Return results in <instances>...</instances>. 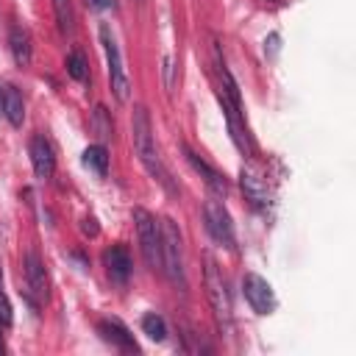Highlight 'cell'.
I'll list each match as a JSON object with an SVG mask.
<instances>
[{
    "mask_svg": "<svg viewBox=\"0 0 356 356\" xmlns=\"http://www.w3.org/2000/svg\"><path fill=\"white\" fill-rule=\"evenodd\" d=\"M0 278H3V270H0Z\"/></svg>",
    "mask_w": 356,
    "mask_h": 356,
    "instance_id": "obj_26",
    "label": "cell"
},
{
    "mask_svg": "<svg viewBox=\"0 0 356 356\" xmlns=\"http://www.w3.org/2000/svg\"><path fill=\"white\" fill-rule=\"evenodd\" d=\"M0 114H3V86H0Z\"/></svg>",
    "mask_w": 356,
    "mask_h": 356,
    "instance_id": "obj_25",
    "label": "cell"
},
{
    "mask_svg": "<svg viewBox=\"0 0 356 356\" xmlns=\"http://www.w3.org/2000/svg\"><path fill=\"white\" fill-rule=\"evenodd\" d=\"M206 295H209V303H211L217 320L228 323L231 320V298H228L225 281H222L214 259H206Z\"/></svg>",
    "mask_w": 356,
    "mask_h": 356,
    "instance_id": "obj_5",
    "label": "cell"
},
{
    "mask_svg": "<svg viewBox=\"0 0 356 356\" xmlns=\"http://www.w3.org/2000/svg\"><path fill=\"white\" fill-rule=\"evenodd\" d=\"M239 181H242V189H245V195L250 197L253 206H270V186H267V178L261 175V170L242 167Z\"/></svg>",
    "mask_w": 356,
    "mask_h": 356,
    "instance_id": "obj_9",
    "label": "cell"
},
{
    "mask_svg": "<svg viewBox=\"0 0 356 356\" xmlns=\"http://www.w3.org/2000/svg\"><path fill=\"white\" fill-rule=\"evenodd\" d=\"M95 128H97V136H100V139H108L111 131H114V125H111V120H108V114H106L103 106L95 108Z\"/></svg>",
    "mask_w": 356,
    "mask_h": 356,
    "instance_id": "obj_20",
    "label": "cell"
},
{
    "mask_svg": "<svg viewBox=\"0 0 356 356\" xmlns=\"http://www.w3.org/2000/svg\"><path fill=\"white\" fill-rule=\"evenodd\" d=\"M100 42H103V50H106V61H108V81H111V89H114V97L120 103H128L131 97V83H128V75L122 70V58H120V47L108 31V25H100Z\"/></svg>",
    "mask_w": 356,
    "mask_h": 356,
    "instance_id": "obj_4",
    "label": "cell"
},
{
    "mask_svg": "<svg viewBox=\"0 0 356 356\" xmlns=\"http://www.w3.org/2000/svg\"><path fill=\"white\" fill-rule=\"evenodd\" d=\"M103 264H106L111 281H117V284H125L128 281V275H131V256H128V250L122 245L108 248L103 253Z\"/></svg>",
    "mask_w": 356,
    "mask_h": 356,
    "instance_id": "obj_11",
    "label": "cell"
},
{
    "mask_svg": "<svg viewBox=\"0 0 356 356\" xmlns=\"http://www.w3.org/2000/svg\"><path fill=\"white\" fill-rule=\"evenodd\" d=\"M11 325V303L8 298L0 292V328H8Z\"/></svg>",
    "mask_w": 356,
    "mask_h": 356,
    "instance_id": "obj_21",
    "label": "cell"
},
{
    "mask_svg": "<svg viewBox=\"0 0 356 356\" xmlns=\"http://www.w3.org/2000/svg\"><path fill=\"white\" fill-rule=\"evenodd\" d=\"M161 228V270L170 275V281L175 286H186V278H184V250H181V234L175 228V222L170 217H164L159 222Z\"/></svg>",
    "mask_w": 356,
    "mask_h": 356,
    "instance_id": "obj_2",
    "label": "cell"
},
{
    "mask_svg": "<svg viewBox=\"0 0 356 356\" xmlns=\"http://www.w3.org/2000/svg\"><path fill=\"white\" fill-rule=\"evenodd\" d=\"M67 72H70V78H75V81H86L89 67H86V58H83L81 50H72V53L67 56Z\"/></svg>",
    "mask_w": 356,
    "mask_h": 356,
    "instance_id": "obj_19",
    "label": "cell"
},
{
    "mask_svg": "<svg viewBox=\"0 0 356 356\" xmlns=\"http://www.w3.org/2000/svg\"><path fill=\"white\" fill-rule=\"evenodd\" d=\"M28 153H31V164H33V172L39 178H50L53 170H56V156H53V147L44 136H33L31 145H28Z\"/></svg>",
    "mask_w": 356,
    "mask_h": 356,
    "instance_id": "obj_10",
    "label": "cell"
},
{
    "mask_svg": "<svg viewBox=\"0 0 356 356\" xmlns=\"http://www.w3.org/2000/svg\"><path fill=\"white\" fill-rule=\"evenodd\" d=\"M97 331H100V337L106 339V342H111V345H117L120 350H139L136 348V342H134V337L128 334V328L120 323V320H100L97 323Z\"/></svg>",
    "mask_w": 356,
    "mask_h": 356,
    "instance_id": "obj_12",
    "label": "cell"
},
{
    "mask_svg": "<svg viewBox=\"0 0 356 356\" xmlns=\"http://www.w3.org/2000/svg\"><path fill=\"white\" fill-rule=\"evenodd\" d=\"M242 292H245V300L250 303V309L256 314H270L275 309V298H273V286L256 275V273H245L242 278Z\"/></svg>",
    "mask_w": 356,
    "mask_h": 356,
    "instance_id": "obj_7",
    "label": "cell"
},
{
    "mask_svg": "<svg viewBox=\"0 0 356 356\" xmlns=\"http://www.w3.org/2000/svg\"><path fill=\"white\" fill-rule=\"evenodd\" d=\"M8 42H11V56H14V61H17L19 67H28V64H31V36H28V31L19 28V25H14Z\"/></svg>",
    "mask_w": 356,
    "mask_h": 356,
    "instance_id": "obj_13",
    "label": "cell"
},
{
    "mask_svg": "<svg viewBox=\"0 0 356 356\" xmlns=\"http://www.w3.org/2000/svg\"><path fill=\"white\" fill-rule=\"evenodd\" d=\"M131 134H134V150L142 161V167L170 189V178H167V170L159 159V150H156V142H153V128H150V114L145 106H136L134 108V117H131Z\"/></svg>",
    "mask_w": 356,
    "mask_h": 356,
    "instance_id": "obj_1",
    "label": "cell"
},
{
    "mask_svg": "<svg viewBox=\"0 0 356 356\" xmlns=\"http://www.w3.org/2000/svg\"><path fill=\"white\" fill-rule=\"evenodd\" d=\"M186 159H189V164H192V167H195V170H197V172L206 178V184H209V186H211L217 195H225V192H228V184H225V178H222L217 170H211V167H209L203 159H197L192 150H186Z\"/></svg>",
    "mask_w": 356,
    "mask_h": 356,
    "instance_id": "obj_15",
    "label": "cell"
},
{
    "mask_svg": "<svg viewBox=\"0 0 356 356\" xmlns=\"http://www.w3.org/2000/svg\"><path fill=\"white\" fill-rule=\"evenodd\" d=\"M203 217H206V228L211 234L214 242L231 248L234 245V225H231V214L220 200H206L203 206Z\"/></svg>",
    "mask_w": 356,
    "mask_h": 356,
    "instance_id": "obj_6",
    "label": "cell"
},
{
    "mask_svg": "<svg viewBox=\"0 0 356 356\" xmlns=\"http://www.w3.org/2000/svg\"><path fill=\"white\" fill-rule=\"evenodd\" d=\"M6 350V342H3V334H0V353Z\"/></svg>",
    "mask_w": 356,
    "mask_h": 356,
    "instance_id": "obj_24",
    "label": "cell"
},
{
    "mask_svg": "<svg viewBox=\"0 0 356 356\" xmlns=\"http://www.w3.org/2000/svg\"><path fill=\"white\" fill-rule=\"evenodd\" d=\"M25 281H28L31 303H42L47 298V275H44V264L36 250H28L25 256Z\"/></svg>",
    "mask_w": 356,
    "mask_h": 356,
    "instance_id": "obj_8",
    "label": "cell"
},
{
    "mask_svg": "<svg viewBox=\"0 0 356 356\" xmlns=\"http://www.w3.org/2000/svg\"><path fill=\"white\" fill-rule=\"evenodd\" d=\"M89 6H92V8H108L111 0H89Z\"/></svg>",
    "mask_w": 356,
    "mask_h": 356,
    "instance_id": "obj_23",
    "label": "cell"
},
{
    "mask_svg": "<svg viewBox=\"0 0 356 356\" xmlns=\"http://www.w3.org/2000/svg\"><path fill=\"white\" fill-rule=\"evenodd\" d=\"M83 164L89 170H95L97 175H106V170H108V153H106V147L103 145H89L83 150Z\"/></svg>",
    "mask_w": 356,
    "mask_h": 356,
    "instance_id": "obj_16",
    "label": "cell"
},
{
    "mask_svg": "<svg viewBox=\"0 0 356 356\" xmlns=\"http://www.w3.org/2000/svg\"><path fill=\"white\" fill-rule=\"evenodd\" d=\"M3 114L11 125H22V120H25V106L14 86H3Z\"/></svg>",
    "mask_w": 356,
    "mask_h": 356,
    "instance_id": "obj_14",
    "label": "cell"
},
{
    "mask_svg": "<svg viewBox=\"0 0 356 356\" xmlns=\"http://www.w3.org/2000/svg\"><path fill=\"white\" fill-rule=\"evenodd\" d=\"M53 11H56V19H58L61 33H70L72 31V22H75L72 0H53Z\"/></svg>",
    "mask_w": 356,
    "mask_h": 356,
    "instance_id": "obj_17",
    "label": "cell"
},
{
    "mask_svg": "<svg viewBox=\"0 0 356 356\" xmlns=\"http://www.w3.org/2000/svg\"><path fill=\"white\" fill-rule=\"evenodd\" d=\"M81 228H83V234H89V236H95V234H97V225H95V220H92V217H86Z\"/></svg>",
    "mask_w": 356,
    "mask_h": 356,
    "instance_id": "obj_22",
    "label": "cell"
},
{
    "mask_svg": "<svg viewBox=\"0 0 356 356\" xmlns=\"http://www.w3.org/2000/svg\"><path fill=\"white\" fill-rule=\"evenodd\" d=\"M134 220H136L139 248H142V256H145L147 267L161 270V228H159V222L145 209H134Z\"/></svg>",
    "mask_w": 356,
    "mask_h": 356,
    "instance_id": "obj_3",
    "label": "cell"
},
{
    "mask_svg": "<svg viewBox=\"0 0 356 356\" xmlns=\"http://www.w3.org/2000/svg\"><path fill=\"white\" fill-rule=\"evenodd\" d=\"M142 331H145V334H147L150 339L161 342V339L167 337V325H164V317H159L156 312L145 314V317H142Z\"/></svg>",
    "mask_w": 356,
    "mask_h": 356,
    "instance_id": "obj_18",
    "label": "cell"
}]
</instances>
